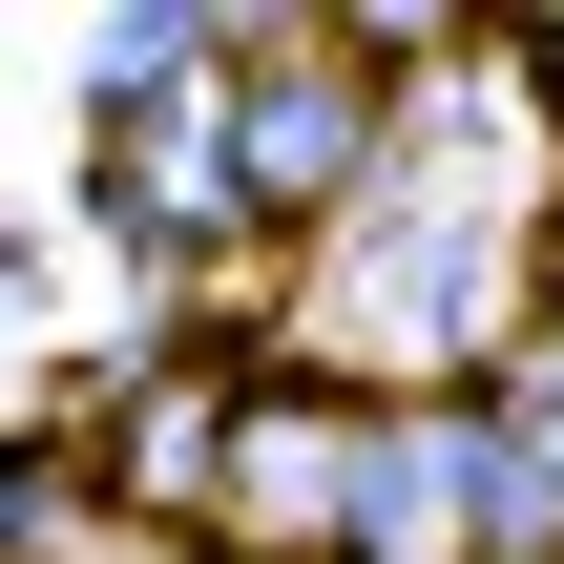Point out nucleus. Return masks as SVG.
Segmentation results:
<instances>
[{
  "label": "nucleus",
  "instance_id": "1",
  "mask_svg": "<svg viewBox=\"0 0 564 564\" xmlns=\"http://www.w3.org/2000/svg\"><path fill=\"white\" fill-rule=\"evenodd\" d=\"M481 544H502V564H564V356L481 398Z\"/></svg>",
  "mask_w": 564,
  "mask_h": 564
},
{
  "label": "nucleus",
  "instance_id": "2",
  "mask_svg": "<svg viewBox=\"0 0 564 564\" xmlns=\"http://www.w3.org/2000/svg\"><path fill=\"white\" fill-rule=\"evenodd\" d=\"M544 293H564V230H544Z\"/></svg>",
  "mask_w": 564,
  "mask_h": 564
}]
</instances>
